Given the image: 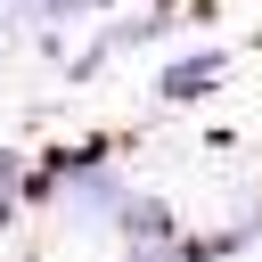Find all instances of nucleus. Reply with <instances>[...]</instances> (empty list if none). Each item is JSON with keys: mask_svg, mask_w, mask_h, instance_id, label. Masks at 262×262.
<instances>
[{"mask_svg": "<svg viewBox=\"0 0 262 262\" xmlns=\"http://www.w3.org/2000/svg\"><path fill=\"white\" fill-rule=\"evenodd\" d=\"M213 66H221L213 49H205V57H180V66L164 74V90H172V98H188V90H205V82H213Z\"/></svg>", "mask_w": 262, "mask_h": 262, "instance_id": "obj_1", "label": "nucleus"}]
</instances>
